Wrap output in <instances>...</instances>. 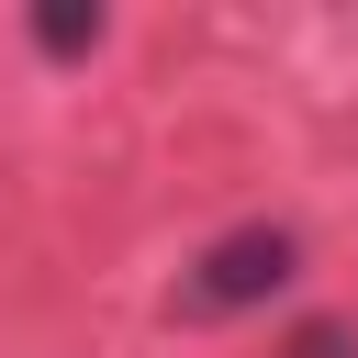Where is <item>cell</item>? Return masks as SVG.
Masks as SVG:
<instances>
[{"mask_svg":"<svg viewBox=\"0 0 358 358\" xmlns=\"http://www.w3.org/2000/svg\"><path fill=\"white\" fill-rule=\"evenodd\" d=\"M34 45H45V56H90V45H101V11H90V0H45V11H34Z\"/></svg>","mask_w":358,"mask_h":358,"instance_id":"2","label":"cell"},{"mask_svg":"<svg viewBox=\"0 0 358 358\" xmlns=\"http://www.w3.org/2000/svg\"><path fill=\"white\" fill-rule=\"evenodd\" d=\"M291 280H302V235H291V224H235V235H213V246L179 268L168 313H179V324H224V313H257V302L291 291Z\"/></svg>","mask_w":358,"mask_h":358,"instance_id":"1","label":"cell"},{"mask_svg":"<svg viewBox=\"0 0 358 358\" xmlns=\"http://www.w3.org/2000/svg\"><path fill=\"white\" fill-rule=\"evenodd\" d=\"M280 358H358V324H347V313H313V324L280 336Z\"/></svg>","mask_w":358,"mask_h":358,"instance_id":"3","label":"cell"}]
</instances>
